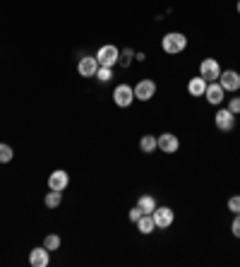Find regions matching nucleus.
Wrapping results in <instances>:
<instances>
[{
    "label": "nucleus",
    "instance_id": "1",
    "mask_svg": "<svg viewBox=\"0 0 240 267\" xmlns=\"http://www.w3.org/2000/svg\"><path fill=\"white\" fill-rule=\"evenodd\" d=\"M161 46H164V51L166 53H180V51H185V46H187V39H185V34H180V31H171V34H166V37L161 39Z\"/></svg>",
    "mask_w": 240,
    "mask_h": 267
},
{
    "label": "nucleus",
    "instance_id": "2",
    "mask_svg": "<svg viewBox=\"0 0 240 267\" xmlns=\"http://www.w3.org/2000/svg\"><path fill=\"white\" fill-rule=\"evenodd\" d=\"M96 60H99V65L101 68H113V65L120 60V53H118V48L115 46H101L99 48V53H96Z\"/></svg>",
    "mask_w": 240,
    "mask_h": 267
},
{
    "label": "nucleus",
    "instance_id": "3",
    "mask_svg": "<svg viewBox=\"0 0 240 267\" xmlns=\"http://www.w3.org/2000/svg\"><path fill=\"white\" fill-rule=\"evenodd\" d=\"M113 102L118 104L120 109L130 106V104L135 102V89H132V87H128V84H120V87H115V89H113Z\"/></svg>",
    "mask_w": 240,
    "mask_h": 267
},
{
    "label": "nucleus",
    "instance_id": "4",
    "mask_svg": "<svg viewBox=\"0 0 240 267\" xmlns=\"http://www.w3.org/2000/svg\"><path fill=\"white\" fill-rule=\"evenodd\" d=\"M199 75H202L207 82H216V80L221 77V68H219V63H216L214 58H207V60H202V65H199Z\"/></svg>",
    "mask_w": 240,
    "mask_h": 267
},
{
    "label": "nucleus",
    "instance_id": "5",
    "mask_svg": "<svg viewBox=\"0 0 240 267\" xmlns=\"http://www.w3.org/2000/svg\"><path fill=\"white\" fill-rule=\"evenodd\" d=\"M67 183H70V176H67V171H63V169H58V171H53V174L48 176V188H51V190L63 193L65 188H67Z\"/></svg>",
    "mask_w": 240,
    "mask_h": 267
},
{
    "label": "nucleus",
    "instance_id": "6",
    "mask_svg": "<svg viewBox=\"0 0 240 267\" xmlns=\"http://www.w3.org/2000/svg\"><path fill=\"white\" fill-rule=\"evenodd\" d=\"M219 84L223 87V92H238L240 89V75L235 70H226L219 77Z\"/></svg>",
    "mask_w": 240,
    "mask_h": 267
},
{
    "label": "nucleus",
    "instance_id": "7",
    "mask_svg": "<svg viewBox=\"0 0 240 267\" xmlns=\"http://www.w3.org/2000/svg\"><path fill=\"white\" fill-rule=\"evenodd\" d=\"M132 89H135V99L149 102V99L156 94V84L151 82V80H142V82H137V87H132Z\"/></svg>",
    "mask_w": 240,
    "mask_h": 267
},
{
    "label": "nucleus",
    "instance_id": "8",
    "mask_svg": "<svg viewBox=\"0 0 240 267\" xmlns=\"http://www.w3.org/2000/svg\"><path fill=\"white\" fill-rule=\"evenodd\" d=\"M77 70L82 77H96V70H99V60H96V55H84L79 65H77Z\"/></svg>",
    "mask_w": 240,
    "mask_h": 267
},
{
    "label": "nucleus",
    "instance_id": "9",
    "mask_svg": "<svg viewBox=\"0 0 240 267\" xmlns=\"http://www.w3.org/2000/svg\"><path fill=\"white\" fill-rule=\"evenodd\" d=\"M216 128L223 130V132H228V130L235 128V113L228 109H221L216 113Z\"/></svg>",
    "mask_w": 240,
    "mask_h": 267
},
{
    "label": "nucleus",
    "instance_id": "10",
    "mask_svg": "<svg viewBox=\"0 0 240 267\" xmlns=\"http://www.w3.org/2000/svg\"><path fill=\"white\" fill-rule=\"evenodd\" d=\"M151 217H154L158 229H168V226L173 224V210H171V207H156V210L151 212Z\"/></svg>",
    "mask_w": 240,
    "mask_h": 267
},
{
    "label": "nucleus",
    "instance_id": "11",
    "mask_svg": "<svg viewBox=\"0 0 240 267\" xmlns=\"http://www.w3.org/2000/svg\"><path fill=\"white\" fill-rule=\"evenodd\" d=\"M180 147V142H178L176 135H171V132H164V135H158V149L161 152H166V154H173L178 152Z\"/></svg>",
    "mask_w": 240,
    "mask_h": 267
},
{
    "label": "nucleus",
    "instance_id": "12",
    "mask_svg": "<svg viewBox=\"0 0 240 267\" xmlns=\"http://www.w3.org/2000/svg\"><path fill=\"white\" fill-rule=\"evenodd\" d=\"M29 265L31 267H46L48 265V248L41 246V248H34L29 253Z\"/></svg>",
    "mask_w": 240,
    "mask_h": 267
},
{
    "label": "nucleus",
    "instance_id": "13",
    "mask_svg": "<svg viewBox=\"0 0 240 267\" xmlns=\"http://www.w3.org/2000/svg\"><path fill=\"white\" fill-rule=\"evenodd\" d=\"M204 94H207V102L209 104H221L223 102V87L219 82H209Z\"/></svg>",
    "mask_w": 240,
    "mask_h": 267
},
{
    "label": "nucleus",
    "instance_id": "14",
    "mask_svg": "<svg viewBox=\"0 0 240 267\" xmlns=\"http://www.w3.org/2000/svg\"><path fill=\"white\" fill-rule=\"evenodd\" d=\"M207 80H204L202 75L199 77H192L190 82H187V92H190V96H202L204 92H207Z\"/></svg>",
    "mask_w": 240,
    "mask_h": 267
},
{
    "label": "nucleus",
    "instance_id": "15",
    "mask_svg": "<svg viewBox=\"0 0 240 267\" xmlns=\"http://www.w3.org/2000/svg\"><path fill=\"white\" fill-rule=\"evenodd\" d=\"M137 229H139V233H151V231L156 229V221H154L151 214H142L137 221Z\"/></svg>",
    "mask_w": 240,
    "mask_h": 267
},
{
    "label": "nucleus",
    "instance_id": "16",
    "mask_svg": "<svg viewBox=\"0 0 240 267\" xmlns=\"http://www.w3.org/2000/svg\"><path fill=\"white\" fill-rule=\"evenodd\" d=\"M139 149H142V152H147V154L156 152V149H158V138H154V135H144V138L139 140Z\"/></svg>",
    "mask_w": 240,
    "mask_h": 267
},
{
    "label": "nucleus",
    "instance_id": "17",
    "mask_svg": "<svg viewBox=\"0 0 240 267\" xmlns=\"http://www.w3.org/2000/svg\"><path fill=\"white\" fill-rule=\"evenodd\" d=\"M137 207L142 210V214H151L154 210H156V200L151 197V195H142L137 200Z\"/></svg>",
    "mask_w": 240,
    "mask_h": 267
},
{
    "label": "nucleus",
    "instance_id": "18",
    "mask_svg": "<svg viewBox=\"0 0 240 267\" xmlns=\"http://www.w3.org/2000/svg\"><path fill=\"white\" fill-rule=\"evenodd\" d=\"M46 207H58V205L63 203V193H58V190H51V193L46 195Z\"/></svg>",
    "mask_w": 240,
    "mask_h": 267
},
{
    "label": "nucleus",
    "instance_id": "19",
    "mask_svg": "<svg viewBox=\"0 0 240 267\" xmlns=\"http://www.w3.org/2000/svg\"><path fill=\"white\" fill-rule=\"evenodd\" d=\"M8 161H12V147L0 142V164H8Z\"/></svg>",
    "mask_w": 240,
    "mask_h": 267
},
{
    "label": "nucleus",
    "instance_id": "20",
    "mask_svg": "<svg viewBox=\"0 0 240 267\" xmlns=\"http://www.w3.org/2000/svg\"><path fill=\"white\" fill-rule=\"evenodd\" d=\"M44 246H46L48 250H58V248H60V239H58L56 233H51V236H46Z\"/></svg>",
    "mask_w": 240,
    "mask_h": 267
},
{
    "label": "nucleus",
    "instance_id": "21",
    "mask_svg": "<svg viewBox=\"0 0 240 267\" xmlns=\"http://www.w3.org/2000/svg\"><path fill=\"white\" fill-rule=\"evenodd\" d=\"M96 77H99L101 82H108V80H111V77H113L111 68H101V65H99V70H96Z\"/></svg>",
    "mask_w": 240,
    "mask_h": 267
},
{
    "label": "nucleus",
    "instance_id": "22",
    "mask_svg": "<svg viewBox=\"0 0 240 267\" xmlns=\"http://www.w3.org/2000/svg\"><path fill=\"white\" fill-rule=\"evenodd\" d=\"M228 210H231L233 214H240V195H235V197L228 200Z\"/></svg>",
    "mask_w": 240,
    "mask_h": 267
},
{
    "label": "nucleus",
    "instance_id": "23",
    "mask_svg": "<svg viewBox=\"0 0 240 267\" xmlns=\"http://www.w3.org/2000/svg\"><path fill=\"white\" fill-rule=\"evenodd\" d=\"M231 231H233V236L240 239V214H235V219H233V224H231Z\"/></svg>",
    "mask_w": 240,
    "mask_h": 267
},
{
    "label": "nucleus",
    "instance_id": "24",
    "mask_svg": "<svg viewBox=\"0 0 240 267\" xmlns=\"http://www.w3.org/2000/svg\"><path fill=\"white\" fill-rule=\"evenodd\" d=\"M228 111H233V113H240V96H233L231 104H228Z\"/></svg>",
    "mask_w": 240,
    "mask_h": 267
},
{
    "label": "nucleus",
    "instance_id": "25",
    "mask_svg": "<svg viewBox=\"0 0 240 267\" xmlns=\"http://www.w3.org/2000/svg\"><path fill=\"white\" fill-rule=\"evenodd\" d=\"M139 217H142V210H139V207H132V210H130V221H135V224H137Z\"/></svg>",
    "mask_w": 240,
    "mask_h": 267
},
{
    "label": "nucleus",
    "instance_id": "26",
    "mask_svg": "<svg viewBox=\"0 0 240 267\" xmlns=\"http://www.w3.org/2000/svg\"><path fill=\"white\" fill-rule=\"evenodd\" d=\"M238 15H240V0H238Z\"/></svg>",
    "mask_w": 240,
    "mask_h": 267
}]
</instances>
